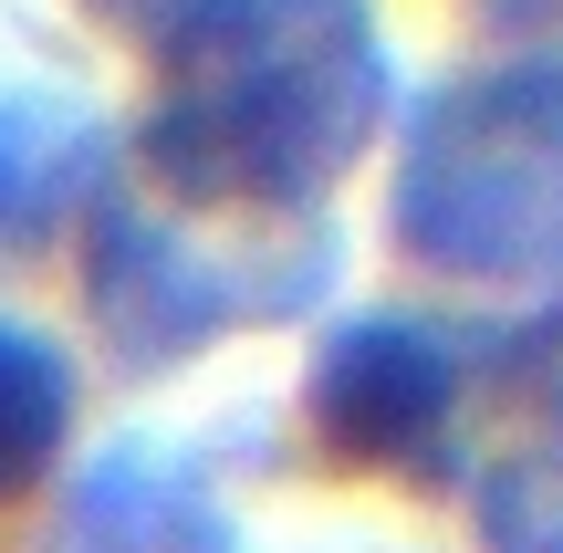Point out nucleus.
<instances>
[{
	"instance_id": "3",
	"label": "nucleus",
	"mask_w": 563,
	"mask_h": 553,
	"mask_svg": "<svg viewBox=\"0 0 563 553\" xmlns=\"http://www.w3.org/2000/svg\"><path fill=\"white\" fill-rule=\"evenodd\" d=\"M220 220L199 209H136V199H104L95 209V241H84V303H95V334H115V366H188L209 355L220 334L241 324H282L323 292L334 272V230L313 220H262L241 251L209 241Z\"/></svg>"
},
{
	"instance_id": "10",
	"label": "nucleus",
	"mask_w": 563,
	"mask_h": 553,
	"mask_svg": "<svg viewBox=\"0 0 563 553\" xmlns=\"http://www.w3.org/2000/svg\"><path fill=\"white\" fill-rule=\"evenodd\" d=\"M0 178H11V167H0Z\"/></svg>"
},
{
	"instance_id": "1",
	"label": "nucleus",
	"mask_w": 563,
	"mask_h": 553,
	"mask_svg": "<svg viewBox=\"0 0 563 553\" xmlns=\"http://www.w3.org/2000/svg\"><path fill=\"white\" fill-rule=\"evenodd\" d=\"M397 53L376 0H199L157 32L136 178L199 220H313L386 136Z\"/></svg>"
},
{
	"instance_id": "7",
	"label": "nucleus",
	"mask_w": 563,
	"mask_h": 553,
	"mask_svg": "<svg viewBox=\"0 0 563 553\" xmlns=\"http://www.w3.org/2000/svg\"><path fill=\"white\" fill-rule=\"evenodd\" d=\"M470 533L481 553H563V429L470 480Z\"/></svg>"
},
{
	"instance_id": "2",
	"label": "nucleus",
	"mask_w": 563,
	"mask_h": 553,
	"mask_svg": "<svg viewBox=\"0 0 563 553\" xmlns=\"http://www.w3.org/2000/svg\"><path fill=\"white\" fill-rule=\"evenodd\" d=\"M407 262L449 283H522L563 262V74L470 63L407 104L386 178Z\"/></svg>"
},
{
	"instance_id": "9",
	"label": "nucleus",
	"mask_w": 563,
	"mask_h": 553,
	"mask_svg": "<svg viewBox=\"0 0 563 553\" xmlns=\"http://www.w3.org/2000/svg\"><path fill=\"white\" fill-rule=\"evenodd\" d=\"M95 11H104V21H136V32L157 42L167 21H188V11H199V0H95Z\"/></svg>"
},
{
	"instance_id": "5",
	"label": "nucleus",
	"mask_w": 563,
	"mask_h": 553,
	"mask_svg": "<svg viewBox=\"0 0 563 553\" xmlns=\"http://www.w3.org/2000/svg\"><path fill=\"white\" fill-rule=\"evenodd\" d=\"M53 553H241V522L209 501V480L167 450H104L63 491Z\"/></svg>"
},
{
	"instance_id": "8",
	"label": "nucleus",
	"mask_w": 563,
	"mask_h": 553,
	"mask_svg": "<svg viewBox=\"0 0 563 553\" xmlns=\"http://www.w3.org/2000/svg\"><path fill=\"white\" fill-rule=\"evenodd\" d=\"M490 63H522V74H563V0H490Z\"/></svg>"
},
{
	"instance_id": "6",
	"label": "nucleus",
	"mask_w": 563,
	"mask_h": 553,
	"mask_svg": "<svg viewBox=\"0 0 563 553\" xmlns=\"http://www.w3.org/2000/svg\"><path fill=\"white\" fill-rule=\"evenodd\" d=\"M74 450V355L0 313V501H32Z\"/></svg>"
},
{
	"instance_id": "4",
	"label": "nucleus",
	"mask_w": 563,
	"mask_h": 553,
	"mask_svg": "<svg viewBox=\"0 0 563 553\" xmlns=\"http://www.w3.org/2000/svg\"><path fill=\"white\" fill-rule=\"evenodd\" d=\"M460 408L470 355L428 313H344L302 355V429L334 471L439 491L460 480Z\"/></svg>"
}]
</instances>
